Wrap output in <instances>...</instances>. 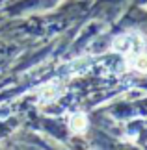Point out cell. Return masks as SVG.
Wrapping results in <instances>:
<instances>
[{
  "label": "cell",
  "instance_id": "1",
  "mask_svg": "<svg viewBox=\"0 0 147 150\" xmlns=\"http://www.w3.org/2000/svg\"><path fill=\"white\" fill-rule=\"evenodd\" d=\"M134 48V41H132V35H119L114 39V50L115 52H121V54H127Z\"/></svg>",
  "mask_w": 147,
  "mask_h": 150
},
{
  "label": "cell",
  "instance_id": "2",
  "mask_svg": "<svg viewBox=\"0 0 147 150\" xmlns=\"http://www.w3.org/2000/svg\"><path fill=\"white\" fill-rule=\"evenodd\" d=\"M69 126H71V130L76 132V134H82V132H86L87 128V119H86V115H75V117H71V122H69Z\"/></svg>",
  "mask_w": 147,
  "mask_h": 150
},
{
  "label": "cell",
  "instance_id": "3",
  "mask_svg": "<svg viewBox=\"0 0 147 150\" xmlns=\"http://www.w3.org/2000/svg\"><path fill=\"white\" fill-rule=\"evenodd\" d=\"M132 67L140 72H147V54L138 52V54L132 57Z\"/></svg>",
  "mask_w": 147,
  "mask_h": 150
}]
</instances>
